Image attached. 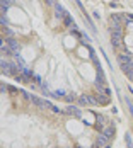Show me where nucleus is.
Instances as JSON below:
<instances>
[{"mask_svg":"<svg viewBox=\"0 0 133 148\" xmlns=\"http://www.w3.org/2000/svg\"><path fill=\"white\" fill-rule=\"evenodd\" d=\"M121 36H123V31H121V27H116V29L111 31V38H113V45H114V46L121 45Z\"/></svg>","mask_w":133,"mask_h":148,"instance_id":"obj_2","label":"nucleus"},{"mask_svg":"<svg viewBox=\"0 0 133 148\" xmlns=\"http://www.w3.org/2000/svg\"><path fill=\"white\" fill-rule=\"evenodd\" d=\"M118 61L121 63V66L125 68V66H128V65H132L133 63V56L130 53H119L118 55Z\"/></svg>","mask_w":133,"mask_h":148,"instance_id":"obj_1","label":"nucleus"},{"mask_svg":"<svg viewBox=\"0 0 133 148\" xmlns=\"http://www.w3.org/2000/svg\"><path fill=\"white\" fill-rule=\"evenodd\" d=\"M113 134H114V130H113V126H108L106 130H103V136H106L108 140H111V138H113Z\"/></svg>","mask_w":133,"mask_h":148,"instance_id":"obj_3","label":"nucleus"}]
</instances>
